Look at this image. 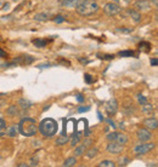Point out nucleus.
Here are the masks:
<instances>
[{
	"label": "nucleus",
	"mask_w": 158,
	"mask_h": 167,
	"mask_svg": "<svg viewBox=\"0 0 158 167\" xmlns=\"http://www.w3.org/2000/svg\"><path fill=\"white\" fill-rule=\"evenodd\" d=\"M18 132L24 137H33L38 132V124L34 119L24 118L18 124Z\"/></svg>",
	"instance_id": "f257e3e1"
},
{
	"label": "nucleus",
	"mask_w": 158,
	"mask_h": 167,
	"mask_svg": "<svg viewBox=\"0 0 158 167\" xmlns=\"http://www.w3.org/2000/svg\"><path fill=\"white\" fill-rule=\"evenodd\" d=\"M38 130H39V132H40L45 138H51V137H54V136L57 133L59 125H57V122H56L54 119L46 118V119H44V120L39 124Z\"/></svg>",
	"instance_id": "f03ea898"
},
{
	"label": "nucleus",
	"mask_w": 158,
	"mask_h": 167,
	"mask_svg": "<svg viewBox=\"0 0 158 167\" xmlns=\"http://www.w3.org/2000/svg\"><path fill=\"white\" fill-rule=\"evenodd\" d=\"M97 10H99V5L94 0H83L76 7L77 13L83 17H89V16L96 13Z\"/></svg>",
	"instance_id": "7ed1b4c3"
},
{
	"label": "nucleus",
	"mask_w": 158,
	"mask_h": 167,
	"mask_svg": "<svg viewBox=\"0 0 158 167\" xmlns=\"http://www.w3.org/2000/svg\"><path fill=\"white\" fill-rule=\"evenodd\" d=\"M107 139L110 142H116V143H119V144H127L128 143V137L127 135L122 133V132H111L108 136H107Z\"/></svg>",
	"instance_id": "20e7f679"
},
{
	"label": "nucleus",
	"mask_w": 158,
	"mask_h": 167,
	"mask_svg": "<svg viewBox=\"0 0 158 167\" xmlns=\"http://www.w3.org/2000/svg\"><path fill=\"white\" fill-rule=\"evenodd\" d=\"M156 144L155 143H146L144 142L142 144H139L134 148V154L136 155H144V154H147L149 152H151L152 149H155Z\"/></svg>",
	"instance_id": "39448f33"
},
{
	"label": "nucleus",
	"mask_w": 158,
	"mask_h": 167,
	"mask_svg": "<svg viewBox=\"0 0 158 167\" xmlns=\"http://www.w3.org/2000/svg\"><path fill=\"white\" fill-rule=\"evenodd\" d=\"M103 11L108 16H116L122 11V9L117 2H108L103 6Z\"/></svg>",
	"instance_id": "423d86ee"
},
{
	"label": "nucleus",
	"mask_w": 158,
	"mask_h": 167,
	"mask_svg": "<svg viewBox=\"0 0 158 167\" xmlns=\"http://www.w3.org/2000/svg\"><path fill=\"white\" fill-rule=\"evenodd\" d=\"M105 109H106V111H107L108 115H114V114L117 113V110H118V103H117V101H116L114 98L110 99V101L106 103Z\"/></svg>",
	"instance_id": "0eeeda50"
},
{
	"label": "nucleus",
	"mask_w": 158,
	"mask_h": 167,
	"mask_svg": "<svg viewBox=\"0 0 158 167\" xmlns=\"http://www.w3.org/2000/svg\"><path fill=\"white\" fill-rule=\"evenodd\" d=\"M138 138H139V141H140L141 143L149 142V141H151V138H152V133L150 132L149 128H140V130L138 131Z\"/></svg>",
	"instance_id": "6e6552de"
},
{
	"label": "nucleus",
	"mask_w": 158,
	"mask_h": 167,
	"mask_svg": "<svg viewBox=\"0 0 158 167\" xmlns=\"http://www.w3.org/2000/svg\"><path fill=\"white\" fill-rule=\"evenodd\" d=\"M123 149H124V145L116 142H110V144L107 145V152L111 154H119L123 152Z\"/></svg>",
	"instance_id": "1a4fd4ad"
},
{
	"label": "nucleus",
	"mask_w": 158,
	"mask_h": 167,
	"mask_svg": "<svg viewBox=\"0 0 158 167\" xmlns=\"http://www.w3.org/2000/svg\"><path fill=\"white\" fill-rule=\"evenodd\" d=\"M135 9L139 11H149L151 9V2L147 0H138L135 2Z\"/></svg>",
	"instance_id": "9d476101"
},
{
	"label": "nucleus",
	"mask_w": 158,
	"mask_h": 167,
	"mask_svg": "<svg viewBox=\"0 0 158 167\" xmlns=\"http://www.w3.org/2000/svg\"><path fill=\"white\" fill-rule=\"evenodd\" d=\"M33 61H34V58L31 57V56H21V57H18L17 60H15L13 63H16V64L18 63V64H22V66H28V64H31Z\"/></svg>",
	"instance_id": "9b49d317"
},
{
	"label": "nucleus",
	"mask_w": 158,
	"mask_h": 167,
	"mask_svg": "<svg viewBox=\"0 0 158 167\" xmlns=\"http://www.w3.org/2000/svg\"><path fill=\"white\" fill-rule=\"evenodd\" d=\"M144 125L149 130H156L158 127V121L156 118H150V119H146L144 121Z\"/></svg>",
	"instance_id": "f8f14e48"
},
{
	"label": "nucleus",
	"mask_w": 158,
	"mask_h": 167,
	"mask_svg": "<svg viewBox=\"0 0 158 167\" xmlns=\"http://www.w3.org/2000/svg\"><path fill=\"white\" fill-rule=\"evenodd\" d=\"M128 15L130 16V18H131L135 23H140V22H141V15H140V12H138V10L129 9V10H128Z\"/></svg>",
	"instance_id": "ddd939ff"
},
{
	"label": "nucleus",
	"mask_w": 158,
	"mask_h": 167,
	"mask_svg": "<svg viewBox=\"0 0 158 167\" xmlns=\"http://www.w3.org/2000/svg\"><path fill=\"white\" fill-rule=\"evenodd\" d=\"M5 133H6L7 136H10V137L17 136V133H18V126H17V125H12V126L7 127L6 131H5Z\"/></svg>",
	"instance_id": "4468645a"
},
{
	"label": "nucleus",
	"mask_w": 158,
	"mask_h": 167,
	"mask_svg": "<svg viewBox=\"0 0 158 167\" xmlns=\"http://www.w3.org/2000/svg\"><path fill=\"white\" fill-rule=\"evenodd\" d=\"M83 0H62V5L65 7H77Z\"/></svg>",
	"instance_id": "2eb2a0df"
},
{
	"label": "nucleus",
	"mask_w": 158,
	"mask_h": 167,
	"mask_svg": "<svg viewBox=\"0 0 158 167\" xmlns=\"http://www.w3.org/2000/svg\"><path fill=\"white\" fill-rule=\"evenodd\" d=\"M32 43H33V45H34L35 47H39V49L45 47L46 44H48V41H46L45 39H35V40H33Z\"/></svg>",
	"instance_id": "dca6fc26"
},
{
	"label": "nucleus",
	"mask_w": 158,
	"mask_h": 167,
	"mask_svg": "<svg viewBox=\"0 0 158 167\" xmlns=\"http://www.w3.org/2000/svg\"><path fill=\"white\" fill-rule=\"evenodd\" d=\"M139 49L145 51V52H150L151 51V44L150 43H146V41H142L139 44Z\"/></svg>",
	"instance_id": "f3484780"
},
{
	"label": "nucleus",
	"mask_w": 158,
	"mask_h": 167,
	"mask_svg": "<svg viewBox=\"0 0 158 167\" xmlns=\"http://www.w3.org/2000/svg\"><path fill=\"white\" fill-rule=\"evenodd\" d=\"M76 164H77V159H76V156H73V158H68L67 160H65L63 166L65 167H72V166H74Z\"/></svg>",
	"instance_id": "a211bd4d"
},
{
	"label": "nucleus",
	"mask_w": 158,
	"mask_h": 167,
	"mask_svg": "<svg viewBox=\"0 0 158 167\" xmlns=\"http://www.w3.org/2000/svg\"><path fill=\"white\" fill-rule=\"evenodd\" d=\"M118 56H120V57H134L135 52L131 51V50H125V51H120L118 53Z\"/></svg>",
	"instance_id": "6ab92c4d"
},
{
	"label": "nucleus",
	"mask_w": 158,
	"mask_h": 167,
	"mask_svg": "<svg viewBox=\"0 0 158 167\" xmlns=\"http://www.w3.org/2000/svg\"><path fill=\"white\" fill-rule=\"evenodd\" d=\"M68 141H70V137H68V136H61V137H59V138L56 139V144H57V145H63V144H66Z\"/></svg>",
	"instance_id": "aec40b11"
},
{
	"label": "nucleus",
	"mask_w": 158,
	"mask_h": 167,
	"mask_svg": "<svg viewBox=\"0 0 158 167\" xmlns=\"http://www.w3.org/2000/svg\"><path fill=\"white\" fill-rule=\"evenodd\" d=\"M85 153H86V158H89V159H92V158H95V156L97 155L99 150H97L96 148H91V149H89L88 152L85 150Z\"/></svg>",
	"instance_id": "412c9836"
},
{
	"label": "nucleus",
	"mask_w": 158,
	"mask_h": 167,
	"mask_svg": "<svg viewBox=\"0 0 158 167\" xmlns=\"http://www.w3.org/2000/svg\"><path fill=\"white\" fill-rule=\"evenodd\" d=\"M142 111H144L145 114H152V111H153V107H152V105L147 102V103H145V104H144Z\"/></svg>",
	"instance_id": "4be33fe9"
},
{
	"label": "nucleus",
	"mask_w": 158,
	"mask_h": 167,
	"mask_svg": "<svg viewBox=\"0 0 158 167\" xmlns=\"http://www.w3.org/2000/svg\"><path fill=\"white\" fill-rule=\"evenodd\" d=\"M85 150H86V147L83 144V145H80L78 147L76 150H74V156L77 158V156H80V155H83L84 153H85Z\"/></svg>",
	"instance_id": "5701e85b"
},
{
	"label": "nucleus",
	"mask_w": 158,
	"mask_h": 167,
	"mask_svg": "<svg viewBox=\"0 0 158 167\" xmlns=\"http://www.w3.org/2000/svg\"><path fill=\"white\" fill-rule=\"evenodd\" d=\"M114 166H116V164L113 161H111V160H103V161H101L99 164V167H114Z\"/></svg>",
	"instance_id": "b1692460"
},
{
	"label": "nucleus",
	"mask_w": 158,
	"mask_h": 167,
	"mask_svg": "<svg viewBox=\"0 0 158 167\" xmlns=\"http://www.w3.org/2000/svg\"><path fill=\"white\" fill-rule=\"evenodd\" d=\"M48 18H49V16H48V13H38V15H35L34 16V19L35 21H48Z\"/></svg>",
	"instance_id": "393cba45"
},
{
	"label": "nucleus",
	"mask_w": 158,
	"mask_h": 167,
	"mask_svg": "<svg viewBox=\"0 0 158 167\" xmlns=\"http://www.w3.org/2000/svg\"><path fill=\"white\" fill-rule=\"evenodd\" d=\"M20 105H21L23 109H28V108L32 105V103H31L29 101H27V99H20Z\"/></svg>",
	"instance_id": "a878e982"
},
{
	"label": "nucleus",
	"mask_w": 158,
	"mask_h": 167,
	"mask_svg": "<svg viewBox=\"0 0 158 167\" xmlns=\"http://www.w3.org/2000/svg\"><path fill=\"white\" fill-rule=\"evenodd\" d=\"M5 131H6V124L2 119H0V137L5 135Z\"/></svg>",
	"instance_id": "bb28decb"
},
{
	"label": "nucleus",
	"mask_w": 158,
	"mask_h": 167,
	"mask_svg": "<svg viewBox=\"0 0 158 167\" xmlns=\"http://www.w3.org/2000/svg\"><path fill=\"white\" fill-rule=\"evenodd\" d=\"M138 101H139V103L140 104H145V103H147V98L145 97V96H142V94H138Z\"/></svg>",
	"instance_id": "cd10ccee"
},
{
	"label": "nucleus",
	"mask_w": 158,
	"mask_h": 167,
	"mask_svg": "<svg viewBox=\"0 0 158 167\" xmlns=\"http://www.w3.org/2000/svg\"><path fill=\"white\" fill-rule=\"evenodd\" d=\"M84 80L86 84H92L94 83V78L90 74H84Z\"/></svg>",
	"instance_id": "c85d7f7f"
},
{
	"label": "nucleus",
	"mask_w": 158,
	"mask_h": 167,
	"mask_svg": "<svg viewBox=\"0 0 158 167\" xmlns=\"http://www.w3.org/2000/svg\"><path fill=\"white\" fill-rule=\"evenodd\" d=\"M54 21H55V23L60 24V23L65 22V17H63V16H61V15H59V16H56V17L54 18Z\"/></svg>",
	"instance_id": "c756f323"
},
{
	"label": "nucleus",
	"mask_w": 158,
	"mask_h": 167,
	"mask_svg": "<svg viewBox=\"0 0 158 167\" xmlns=\"http://www.w3.org/2000/svg\"><path fill=\"white\" fill-rule=\"evenodd\" d=\"M97 57L99 58H101V60H113V55H97Z\"/></svg>",
	"instance_id": "7c9ffc66"
},
{
	"label": "nucleus",
	"mask_w": 158,
	"mask_h": 167,
	"mask_svg": "<svg viewBox=\"0 0 158 167\" xmlns=\"http://www.w3.org/2000/svg\"><path fill=\"white\" fill-rule=\"evenodd\" d=\"M29 166H38V159H37V158H33L32 161H31V164H29Z\"/></svg>",
	"instance_id": "2f4dec72"
},
{
	"label": "nucleus",
	"mask_w": 158,
	"mask_h": 167,
	"mask_svg": "<svg viewBox=\"0 0 158 167\" xmlns=\"http://www.w3.org/2000/svg\"><path fill=\"white\" fill-rule=\"evenodd\" d=\"M89 109H90L89 107H79L78 111H79V113H83V111H88Z\"/></svg>",
	"instance_id": "473e14b6"
},
{
	"label": "nucleus",
	"mask_w": 158,
	"mask_h": 167,
	"mask_svg": "<svg viewBox=\"0 0 158 167\" xmlns=\"http://www.w3.org/2000/svg\"><path fill=\"white\" fill-rule=\"evenodd\" d=\"M6 57H7V53L4 50L0 49V58H6Z\"/></svg>",
	"instance_id": "72a5a7b5"
},
{
	"label": "nucleus",
	"mask_w": 158,
	"mask_h": 167,
	"mask_svg": "<svg viewBox=\"0 0 158 167\" xmlns=\"http://www.w3.org/2000/svg\"><path fill=\"white\" fill-rule=\"evenodd\" d=\"M118 30H119V32H123V33H130V32H133V28H130V29H124V28H119Z\"/></svg>",
	"instance_id": "f704fd0d"
},
{
	"label": "nucleus",
	"mask_w": 158,
	"mask_h": 167,
	"mask_svg": "<svg viewBox=\"0 0 158 167\" xmlns=\"http://www.w3.org/2000/svg\"><path fill=\"white\" fill-rule=\"evenodd\" d=\"M151 64L153 66V67H156L158 64V61H157V58H153V60H151Z\"/></svg>",
	"instance_id": "c9c22d12"
},
{
	"label": "nucleus",
	"mask_w": 158,
	"mask_h": 167,
	"mask_svg": "<svg viewBox=\"0 0 158 167\" xmlns=\"http://www.w3.org/2000/svg\"><path fill=\"white\" fill-rule=\"evenodd\" d=\"M77 99H78V102H83V101H84V97H83L81 94H77Z\"/></svg>",
	"instance_id": "e433bc0d"
},
{
	"label": "nucleus",
	"mask_w": 158,
	"mask_h": 167,
	"mask_svg": "<svg viewBox=\"0 0 158 167\" xmlns=\"http://www.w3.org/2000/svg\"><path fill=\"white\" fill-rule=\"evenodd\" d=\"M91 143V139H85V142H84V145L86 147V145H89Z\"/></svg>",
	"instance_id": "4c0bfd02"
},
{
	"label": "nucleus",
	"mask_w": 158,
	"mask_h": 167,
	"mask_svg": "<svg viewBox=\"0 0 158 167\" xmlns=\"http://www.w3.org/2000/svg\"><path fill=\"white\" fill-rule=\"evenodd\" d=\"M150 2H153L155 6H157L158 5V0H150Z\"/></svg>",
	"instance_id": "58836bf2"
},
{
	"label": "nucleus",
	"mask_w": 158,
	"mask_h": 167,
	"mask_svg": "<svg viewBox=\"0 0 158 167\" xmlns=\"http://www.w3.org/2000/svg\"><path fill=\"white\" fill-rule=\"evenodd\" d=\"M24 166L27 167L28 165H26V164H20V165H18V167H24Z\"/></svg>",
	"instance_id": "ea45409f"
}]
</instances>
